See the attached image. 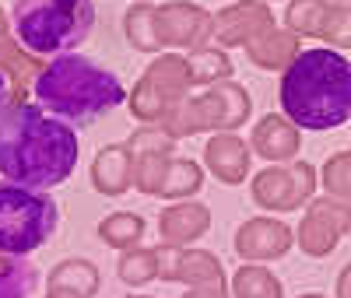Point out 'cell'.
<instances>
[{
    "label": "cell",
    "instance_id": "5",
    "mask_svg": "<svg viewBox=\"0 0 351 298\" xmlns=\"http://www.w3.org/2000/svg\"><path fill=\"white\" fill-rule=\"evenodd\" d=\"M56 225L60 207L46 190L0 183V253L4 256H28L46 246Z\"/></svg>",
    "mask_w": 351,
    "mask_h": 298
},
{
    "label": "cell",
    "instance_id": "3",
    "mask_svg": "<svg viewBox=\"0 0 351 298\" xmlns=\"http://www.w3.org/2000/svg\"><path fill=\"white\" fill-rule=\"evenodd\" d=\"M32 95L36 105H43L49 116L64 119L71 127H92L127 102V88L92 56L60 53L36 74Z\"/></svg>",
    "mask_w": 351,
    "mask_h": 298
},
{
    "label": "cell",
    "instance_id": "4",
    "mask_svg": "<svg viewBox=\"0 0 351 298\" xmlns=\"http://www.w3.org/2000/svg\"><path fill=\"white\" fill-rule=\"evenodd\" d=\"M11 25L36 56H60L95 32V0H14Z\"/></svg>",
    "mask_w": 351,
    "mask_h": 298
},
{
    "label": "cell",
    "instance_id": "2",
    "mask_svg": "<svg viewBox=\"0 0 351 298\" xmlns=\"http://www.w3.org/2000/svg\"><path fill=\"white\" fill-rule=\"evenodd\" d=\"M281 112L309 134L337 130L351 119V60L327 46L291 56L281 74Z\"/></svg>",
    "mask_w": 351,
    "mask_h": 298
},
{
    "label": "cell",
    "instance_id": "6",
    "mask_svg": "<svg viewBox=\"0 0 351 298\" xmlns=\"http://www.w3.org/2000/svg\"><path fill=\"white\" fill-rule=\"evenodd\" d=\"M36 284V271L32 266H14V271L0 274V298H25Z\"/></svg>",
    "mask_w": 351,
    "mask_h": 298
},
{
    "label": "cell",
    "instance_id": "1",
    "mask_svg": "<svg viewBox=\"0 0 351 298\" xmlns=\"http://www.w3.org/2000/svg\"><path fill=\"white\" fill-rule=\"evenodd\" d=\"M77 134L43 105H18L0 127V175L8 183L53 190L77 169Z\"/></svg>",
    "mask_w": 351,
    "mask_h": 298
},
{
    "label": "cell",
    "instance_id": "7",
    "mask_svg": "<svg viewBox=\"0 0 351 298\" xmlns=\"http://www.w3.org/2000/svg\"><path fill=\"white\" fill-rule=\"evenodd\" d=\"M14 109H11V81H8V74L0 71V127H4V119L11 116Z\"/></svg>",
    "mask_w": 351,
    "mask_h": 298
}]
</instances>
